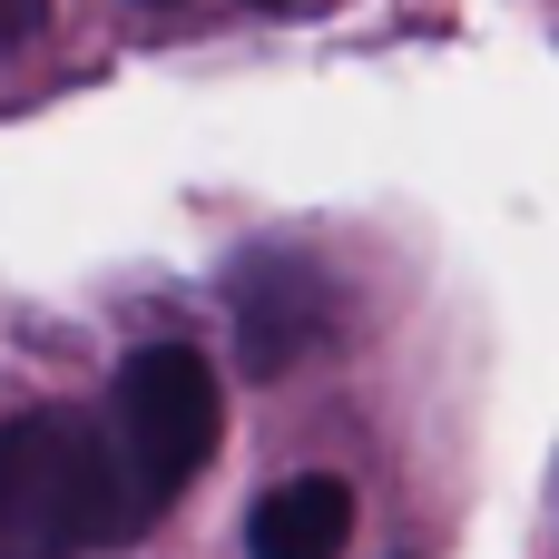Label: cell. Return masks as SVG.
<instances>
[{"mask_svg": "<svg viewBox=\"0 0 559 559\" xmlns=\"http://www.w3.org/2000/svg\"><path fill=\"white\" fill-rule=\"evenodd\" d=\"M98 432H108V462H118L128 511L157 531L167 501H187V481L226 442V383H216V364L197 344H138L118 364V383H108Z\"/></svg>", "mask_w": 559, "mask_h": 559, "instance_id": "2", "label": "cell"}, {"mask_svg": "<svg viewBox=\"0 0 559 559\" xmlns=\"http://www.w3.org/2000/svg\"><path fill=\"white\" fill-rule=\"evenodd\" d=\"M246 10H295V0H246Z\"/></svg>", "mask_w": 559, "mask_h": 559, "instance_id": "6", "label": "cell"}, {"mask_svg": "<svg viewBox=\"0 0 559 559\" xmlns=\"http://www.w3.org/2000/svg\"><path fill=\"white\" fill-rule=\"evenodd\" d=\"M354 540V481L344 472H295L246 511V559H344Z\"/></svg>", "mask_w": 559, "mask_h": 559, "instance_id": "4", "label": "cell"}, {"mask_svg": "<svg viewBox=\"0 0 559 559\" xmlns=\"http://www.w3.org/2000/svg\"><path fill=\"white\" fill-rule=\"evenodd\" d=\"M226 314H236V364H246V383H285L305 354L334 344L344 285H334V265H314L305 246H246L236 275H226Z\"/></svg>", "mask_w": 559, "mask_h": 559, "instance_id": "3", "label": "cell"}, {"mask_svg": "<svg viewBox=\"0 0 559 559\" xmlns=\"http://www.w3.org/2000/svg\"><path fill=\"white\" fill-rule=\"evenodd\" d=\"M39 20H49V0H0V49L39 39Z\"/></svg>", "mask_w": 559, "mask_h": 559, "instance_id": "5", "label": "cell"}, {"mask_svg": "<svg viewBox=\"0 0 559 559\" xmlns=\"http://www.w3.org/2000/svg\"><path fill=\"white\" fill-rule=\"evenodd\" d=\"M147 540L118 491L108 432L79 403H29L0 423V559H88Z\"/></svg>", "mask_w": 559, "mask_h": 559, "instance_id": "1", "label": "cell"}]
</instances>
